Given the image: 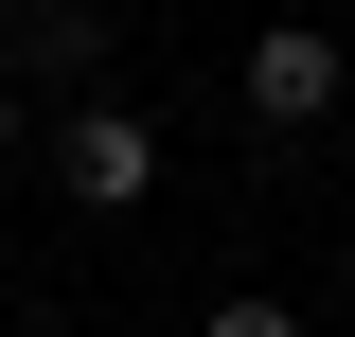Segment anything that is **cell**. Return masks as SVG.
Segmentation results:
<instances>
[{
  "label": "cell",
  "instance_id": "1",
  "mask_svg": "<svg viewBox=\"0 0 355 337\" xmlns=\"http://www.w3.org/2000/svg\"><path fill=\"white\" fill-rule=\"evenodd\" d=\"M36 160H53L71 213H142V196H160V125H142L125 89H71V107L36 125Z\"/></svg>",
  "mask_w": 355,
  "mask_h": 337
},
{
  "label": "cell",
  "instance_id": "2",
  "mask_svg": "<svg viewBox=\"0 0 355 337\" xmlns=\"http://www.w3.org/2000/svg\"><path fill=\"white\" fill-rule=\"evenodd\" d=\"M338 89H355V36H320V18H266V36H249V125L266 142L338 125Z\"/></svg>",
  "mask_w": 355,
  "mask_h": 337
},
{
  "label": "cell",
  "instance_id": "3",
  "mask_svg": "<svg viewBox=\"0 0 355 337\" xmlns=\"http://www.w3.org/2000/svg\"><path fill=\"white\" fill-rule=\"evenodd\" d=\"M0 71L53 89V107H71V89H107V0H18V18H0Z\"/></svg>",
  "mask_w": 355,
  "mask_h": 337
},
{
  "label": "cell",
  "instance_id": "4",
  "mask_svg": "<svg viewBox=\"0 0 355 337\" xmlns=\"http://www.w3.org/2000/svg\"><path fill=\"white\" fill-rule=\"evenodd\" d=\"M196 337H302V302H266V284H231V302H214Z\"/></svg>",
  "mask_w": 355,
  "mask_h": 337
},
{
  "label": "cell",
  "instance_id": "5",
  "mask_svg": "<svg viewBox=\"0 0 355 337\" xmlns=\"http://www.w3.org/2000/svg\"><path fill=\"white\" fill-rule=\"evenodd\" d=\"M36 125H53V107H36L18 71H0V160H36Z\"/></svg>",
  "mask_w": 355,
  "mask_h": 337
},
{
  "label": "cell",
  "instance_id": "6",
  "mask_svg": "<svg viewBox=\"0 0 355 337\" xmlns=\"http://www.w3.org/2000/svg\"><path fill=\"white\" fill-rule=\"evenodd\" d=\"M0 337H53V320H0Z\"/></svg>",
  "mask_w": 355,
  "mask_h": 337
}]
</instances>
